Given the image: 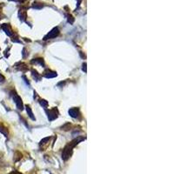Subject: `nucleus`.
<instances>
[{"mask_svg":"<svg viewBox=\"0 0 174 174\" xmlns=\"http://www.w3.org/2000/svg\"><path fill=\"white\" fill-rule=\"evenodd\" d=\"M39 63L40 65H43V59L42 58H36L35 60H33L32 61V63Z\"/></svg>","mask_w":174,"mask_h":174,"instance_id":"9d476101","label":"nucleus"},{"mask_svg":"<svg viewBox=\"0 0 174 174\" xmlns=\"http://www.w3.org/2000/svg\"><path fill=\"white\" fill-rule=\"evenodd\" d=\"M10 174H21V173H19V172H18V171H12V172H11Z\"/></svg>","mask_w":174,"mask_h":174,"instance_id":"4468645a","label":"nucleus"},{"mask_svg":"<svg viewBox=\"0 0 174 174\" xmlns=\"http://www.w3.org/2000/svg\"><path fill=\"white\" fill-rule=\"evenodd\" d=\"M58 34H59V30H58V28H54L53 30H52L46 37H45V40H48V39H52V38H55L56 37H58Z\"/></svg>","mask_w":174,"mask_h":174,"instance_id":"f03ea898","label":"nucleus"},{"mask_svg":"<svg viewBox=\"0 0 174 174\" xmlns=\"http://www.w3.org/2000/svg\"><path fill=\"white\" fill-rule=\"evenodd\" d=\"M3 129H5L3 126H1L0 125V132H1L2 133H4L5 136H7V132H6V130H3Z\"/></svg>","mask_w":174,"mask_h":174,"instance_id":"9b49d317","label":"nucleus"},{"mask_svg":"<svg viewBox=\"0 0 174 174\" xmlns=\"http://www.w3.org/2000/svg\"><path fill=\"white\" fill-rule=\"evenodd\" d=\"M69 114H70V116H71V117L77 118H78V117H79L80 112H79L78 108H71V109H70V110H69Z\"/></svg>","mask_w":174,"mask_h":174,"instance_id":"39448f33","label":"nucleus"},{"mask_svg":"<svg viewBox=\"0 0 174 174\" xmlns=\"http://www.w3.org/2000/svg\"><path fill=\"white\" fill-rule=\"evenodd\" d=\"M32 76L35 77L36 80H39V79H40V76L37 75V72L36 71H32Z\"/></svg>","mask_w":174,"mask_h":174,"instance_id":"1a4fd4ad","label":"nucleus"},{"mask_svg":"<svg viewBox=\"0 0 174 174\" xmlns=\"http://www.w3.org/2000/svg\"><path fill=\"white\" fill-rule=\"evenodd\" d=\"M2 28H3V30L5 31V33L8 35V36H12L13 35V32H12V28H11V26L9 25V24H3L2 25Z\"/></svg>","mask_w":174,"mask_h":174,"instance_id":"423d86ee","label":"nucleus"},{"mask_svg":"<svg viewBox=\"0 0 174 174\" xmlns=\"http://www.w3.org/2000/svg\"><path fill=\"white\" fill-rule=\"evenodd\" d=\"M40 104H41L43 106H46V105H47V102H46V100H41V101H40Z\"/></svg>","mask_w":174,"mask_h":174,"instance_id":"ddd939ff","label":"nucleus"},{"mask_svg":"<svg viewBox=\"0 0 174 174\" xmlns=\"http://www.w3.org/2000/svg\"><path fill=\"white\" fill-rule=\"evenodd\" d=\"M84 139H74L73 141H71L69 145H67L65 147V149H64V151H63V153H62V158H63V159L64 160H67L71 156V153H72V149L81 141V140H83Z\"/></svg>","mask_w":174,"mask_h":174,"instance_id":"f257e3e1","label":"nucleus"},{"mask_svg":"<svg viewBox=\"0 0 174 174\" xmlns=\"http://www.w3.org/2000/svg\"><path fill=\"white\" fill-rule=\"evenodd\" d=\"M27 112H28V114H29V117H30L31 119L35 120V118H34V116H33V113H32V111H31V108H30L29 106H27Z\"/></svg>","mask_w":174,"mask_h":174,"instance_id":"6e6552de","label":"nucleus"},{"mask_svg":"<svg viewBox=\"0 0 174 174\" xmlns=\"http://www.w3.org/2000/svg\"><path fill=\"white\" fill-rule=\"evenodd\" d=\"M56 76H57V73H56L55 71H46L45 72V77H46L51 78V77H56Z\"/></svg>","mask_w":174,"mask_h":174,"instance_id":"0eeeda50","label":"nucleus"},{"mask_svg":"<svg viewBox=\"0 0 174 174\" xmlns=\"http://www.w3.org/2000/svg\"><path fill=\"white\" fill-rule=\"evenodd\" d=\"M57 118H58V111H57V109H53V110H51V111H48V118H49V120L52 121Z\"/></svg>","mask_w":174,"mask_h":174,"instance_id":"20e7f679","label":"nucleus"},{"mask_svg":"<svg viewBox=\"0 0 174 174\" xmlns=\"http://www.w3.org/2000/svg\"><path fill=\"white\" fill-rule=\"evenodd\" d=\"M5 77H4L2 74H0V83H4V82H5Z\"/></svg>","mask_w":174,"mask_h":174,"instance_id":"f8f14e48","label":"nucleus"},{"mask_svg":"<svg viewBox=\"0 0 174 174\" xmlns=\"http://www.w3.org/2000/svg\"><path fill=\"white\" fill-rule=\"evenodd\" d=\"M13 100H14V102H15V104H16L18 109H19V110H23V103H22V99H21V98H20L18 95L14 94V96H13Z\"/></svg>","mask_w":174,"mask_h":174,"instance_id":"7ed1b4c3","label":"nucleus"},{"mask_svg":"<svg viewBox=\"0 0 174 174\" xmlns=\"http://www.w3.org/2000/svg\"><path fill=\"white\" fill-rule=\"evenodd\" d=\"M12 1H18V0H12Z\"/></svg>","mask_w":174,"mask_h":174,"instance_id":"2eb2a0df","label":"nucleus"}]
</instances>
